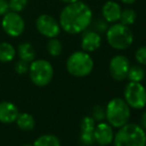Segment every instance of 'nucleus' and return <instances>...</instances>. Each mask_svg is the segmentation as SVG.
I'll return each mask as SVG.
<instances>
[{
	"label": "nucleus",
	"instance_id": "1",
	"mask_svg": "<svg viewBox=\"0 0 146 146\" xmlns=\"http://www.w3.org/2000/svg\"><path fill=\"white\" fill-rule=\"evenodd\" d=\"M92 22V11L88 4L82 1L67 4L59 17L61 29L71 35L81 34Z\"/></svg>",
	"mask_w": 146,
	"mask_h": 146
},
{
	"label": "nucleus",
	"instance_id": "2",
	"mask_svg": "<svg viewBox=\"0 0 146 146\" xmlns=\"http://www.w3.org/2000/svg\"><path fill=\"white\" fill-rule=\"evenodd\" d=\"M114 146H146V133L136 123L124 124L113 138Z\"/></svg>",
	"mask_w": 146,
	"mask_h": 146
},
{
	"label": "nucleus",
	"instance_id": "3",
	"mask_svg": "<svg viewBox=\"0 0 146 146\" xmlns=\"http://www.w3.org/2000/svg\"><path fill=\"white\" fill-rule=\"evenodd\" d=\"M106 37L108 45L114 50L123 51L132 45L134 37L129 26L116 22L110 26L106 31Z\"/></svg>",
	"mask_w": 146,
	"mask_h": 146
},
{
	"label": "nucleus",
	"instance_id": "4",
	"mask_svg": "<svg viewBox=\"0 0 146 146\" xmlns=\"http://www.w3.org/2000/svg\"><path fill=\"white\" fill-rule=\"evenodd\" d=\"M94 60L90 53L85 51H76L69 56L66 68L70 75L77 78H84L90 75L94 70Z\"/></svg>",
	"mask_w": 146,
	"mask_h": 146
},
{
	"label": "nucleus",
	"instance_id": "5",
	"mask_svg": "<svg viewBox=\"0 0 146 146\" xmlns=\"http://www.w3.org/2000/svg\"><path fill=\"white\" fill-rule=\"evenodd\" d=\"M106 117L112 127L120 128L128 122L130 117V106L123 98H112L106 106Z\"/></svg>",
	"mask_w": 146,
	"mask_h": 146
},
{
	"label": "nucleus",
	"instance_id": "6",
	"mask_svg": "<svg viewBox=\"0 0 146 146\" xmlns=\"http://www.w3.org/2000/svg\"><path fill=\"white\" fill-rule=\"evenodd\" d=\"M29 76L32 83L38 87H46L54 77V68L47 60H34L29 65Z\"/></svg>",
	"mask_w": 146,
	"mask_h": 146
},
{
	"label": "nucleus",
	"instance_id": "7",
	"mask_svg": "<svg viewBox=\"0 0 146 146\" xmlns=\"http://www.w3.org/2000/svg\"><path fill=\"white\" fill-rule=\"evenodd\" d=\"M124 100L130 108L141 110L146 106V88L140 83L129 82L124 88Z\"/></svg>",
	"mask_w": 146,
	"mask_h": 146
},
{
	"label": "nucleus",
	"instance_id": "8",
	"mask_svg": "<svg viewBox=\"0 0 146 146\" xmlns=\"http://www.w3.org/2000/svg\"><path fill=\"white\" fill-rule=\"evenodd\" d=\"M1 26L4 32L12 38L21 36L25 31V21L18 12L8 11L3 15Z\"/></svg>",
	"mask_w": 146,
	"mask_h": 146
},
{
	"label": "nucleus",
	"instance_id": "9",
	"mask_svg": "<svg viewBox=\"0 0 146 146\" xmlns=\"http://www.w3.org/2000/svg\"><path fill=\"white\" fill-rule=\"evenodd\" d=\"M36 28L41 35L48 39L58 37L62 30L58 20L49 14H41L37 18Z\"/></svg>",
	"mask_w": 146,
	"mask_h": 146
},
{
	"label": "nucleus",
	"instance_id": "10",
	"mask_svg": "<svg viewBox=\"0 0 146 146\" xmlns=\"http://www.w3.org/2000/svg\"><path fill=\"white\" fill-rule=\"evenodd\" d=\"M129 68H130V62L127 57L123 55H115L110 61L108 70L113 80L117 82L124 81L127 78Z\"/></svg>",
	"mask_w": 146,
	"mask_h": 146
},
{
	"label": "nucleus",
	"instance_id": "11",
	"mask_svg": "<svg viewBox=\"0 0 146 146\" xmlns=\"http://www.w3.org/2000/svg\"><path fill=\"white\" fill-rule=\"evenodd\" d=\"M114 134L112 127L108 123L100 122L94 126V142L102 146H106L113 141Z\"/></svg>",
	"mask_w": 146,
	"mask_h": 146
},
{
	"label": "nucleus",
	"instance_id": "12",
	"mask_svg": "<svg viewBox=\"0 0 146 146\" xmlns=\"http://www.w3.org/2000/svg\"><path fill=\"white\" fill-rule=\"evenodd\" d=\"M102 45V36L94 30H86L83 32L81 40V48L87 53L96 51Z\"/></svg>",
	"mask_w": 146,
	"mask_h": 146
},
{
	"label": "nucleus",
	"instance_id": "13",
	"mask_svg": "<svg viewBox=\"0 0 146 146\" xmlns=\"http://www.w3.org/2000/svg\"><path fill=\"white\" fill-rule=\"evenodd\" d=\"M121 7L117 2L113 0H108L102 5V16L104 20L108 23L113 24L119 21L121 14Z\"/></svg>",
	"mask_w": 146,
	"mask_h": 146
},
{
	"label": "nucleus",
	"instance_id": "14",
	"mask_svg": "<svg viewBox=\"0 0 146 146\" xmlns=\"http://www.w3.org/2000/svg\"><path fill=\"white\" fill-rule=\"evenodd\" d=\"M19 111L17 106L9 102H0V122L12 123L16 120Z\"/></svg>",
	"mask_w": 146,
	"mask_h": 146
},
{
	"label": "nucleus",
	"instance_id": "15",
	"mask_svg": "<svg viewBox=\"0 0 146 146\" xmlns=\"http://www.w3.org/2000/svg\"><path fill=\"white\" fill-rule=\"evenodd\" d=\"M16 52H17L20 60H23L27 63H31L32 61H34L35 57H36L34 47L29 42H23L19 44Z\"/></svg>",
	"mask_w": 146,
	"mask_h": 146
},
{
	"label": "nucleus",
	"instance_id": "16",
	"mask_svg": "<svg viewBox=\"0 0 146 146\" xmlns=\"http://www.w3.org/2000/svg\"><path fill=\"white\" fill-rule=\"evenodd\" d=\"M16 49L12 44L8 42L0 43V62L1 63H9L13 61L16 57Z\"/></svg>",
	"mask_w": 146,
	"mask_h": 146
},
{
	"label": "nucleus",
	"instance_id": "17",
	"mask_svg": "<svg viewBox=\"0 0 146 146\" xmlns=\"http://www.w3.org/2000/svg\"><path fill=\"white\" fill-rule=\"evenodd\" d=\"M16 122L20 129L25 131L32 130L35 126V119L34 117L31 115L30 113L27 112H23V113H19L16 118Z\"/></svg>",
	"mask_w": 146,
	"mask_h": 146
},
{
	"label": "nucleus",
	"instance_id": "18",
	"mask_svg": "<svg viewBox=\"0 0 146 146\" xmlns=\"http://www.w3.org/2000/svg\"><path fill=\"white\" fill-rule=\"evenodd\" d=\"M145 78V71L141 66H130L129 68L127 78L129 82L140 83Z\"/></svg>",
	"mask_w": 146,
	"mask_h": 146
},
{
	"label": "nucleus",
	"instance_id": "19",
	"mask_svg": "<svg viewBox=\"0 0 146 146\" xmlns=\"http://www.w3.org/2000/svg\"><path fill=\"white\" fill-rule=\"evenodd\" d=\"M33 146H61L60 139L53 134H44L35 140Z\"/></svg>",
	"mask_w": 146,
	"mask_h": 146
},
{
	"label": "nucleus",
	"instance_id": "20",
	"mask_svg": "<svg viewBox=\"0 0 146 146\" xmlns=\"http://www.w3.org/2000/svg\"><path fill=\"white\" fill-rule=\"evenodd\" d=\"M136 12L131 8H125L121 10L120 17H119V23L126 26H131L136 21Z\"/></svg>",
	"mask_w": 146,
	"mask_h": 146
},
{
	"label": "nucleus",
	"instance_id": "21",
	"mask_svg": "<svg viewBox=\"0 0 146 146\" xmlns=\"http://www.w3.org/2000/svg\"><path fill=\"white\" fill-rule=\"evenodd\" d=\"M47 51L52 57H59L63 52V44L57 37L51 38L47 43Z\"/></svg>",
	"mask_w": 146,
	"mask_h": 146
},
{
	"label": "nucleus",
	"instance_id": "22",
	"mask_svg": "<svg viewBox=\"0 0 146 146\" xmlns=\"http://www.w3.org/2000/svg\"><path fill=\"white\" fill-rule=\"evenodd\" d=\"M94 119L90 116H85L81 121V130L84 133H94Z\"/></svg>",
	"mask_w": 146,
	"mask_h": 146
},
{
	"label": "nucleus",
	"instance_id": "23",
	"mask_svg": "<svg viewBox=\"0 0 146 146\" xmlns=\"http://www.w3.org/2000/svg\"><path fill=\"white\" fill-rule=\"evenodd\" d=\"M10 11L20 13L26 8L28 4V0H8Z\"/></svg>",
	"mask_w": 146,
	"mask_h": 146
},
{
	"label": "nucleus",
	"instance_id": "24",
	"mask_svg": "<svg viewBox=\"0 0 146 146\" xmlns=\"http://www.w3.org/2000/svg\"><path fill=\"white\" fill-rule=\"evenodd\" d=\"M29 65L30 63H27V62L23 61V60H19L14 65V70L19 75H24V74L28 73V71H29Z\"/></svg>",
	"mask_w": 146,
	"mask_h": 146
},
{
	"label": "nucleus",
	"instance_id": "25",
	"mask_svg": "<svg viewBox=\"0 0 146 146\" xmlns=\"http://www.w3.org/2000/svg\"><path fill=\"white\" fill-rule=\"evenodd\" d=\"M135 60L141 66H146V46L139 47L135 52Z\"/></svg>",
	"mask_w": 146,
	"mask_h": 146
},
{
	"label": "nucleus",
	"instance_id": "26",
	"mask_svg": "<svg viewBox=\"0 0 146 146\" xmlns=\"http://www.w3.org/2000/svg\"><path fill=\"white\" fill-rule=\"evenodd\" d=\"M81 142L85 146H90L94 142V133H81Z\"/></svg>",
	"mask_w": 146,
	"mask_h": 146
},
{
	"label": "nucleus",
	"instance_id": "27",
	"mask_svg": "<svg viewBox=\"0 0 146 146\" xmlns=\"http://www.w3.org/2000/svg\"><path fill=\"white\" fill-rule=\"evenodd\" d=\"M92 114H94V117H92V118L96 119V120L100 121V120H102L104 117H106V110H104L102 106H96V108H94V113H92Z\"/></svg>",
	"mask_w": 146,
	"mask_h": 146
},
{
	"label": "nucleus",
	"instance_id": "28",
	"mask_svg": "<svg viewBox=\"0 0 146 146\" xmlns=\"http://www.w3.org/2000/svg\"><path fill=\"white\" fill-rule=\"evenodd\" d=\"M108 22H106L104 20H98L96 22V25H94V28H96V31L98 33L100 32H106V29H108V26H106Z\"/></svg>",
	"mask_w": 146,
	"mask_h": 146
},
{
	"label": "nucleus",
	"instance_id": "29",
	"mask_svg": "<svg viewBox=\"0 0 146 146\" xmlns=\"http://www.w3.org/2000/svg\"><path fill=\"white\" fill-rule=\"evenodd\" d=\"M10 11L8 0H0V16H3Z\"/></svg>",
	"mask_w": 146,
	"mask_h": 146
},
{
	"label": "nucleus",
	"instance_id": "30",
	"mask_svg": "<svg viewBox=\"0 0 146 146\" xmlns=\"http://www.w3.org/2000/svg\"><path fill=\"white\" fill-rule=\"evenodd\" d=\"M141 125H142V128L146 130V111L143 112L142 116H141Z\"/></svg>",
	"mask_w": 146,
	"mask_h": 146
},
{
	"label": "nucleus",
	"instance_id": "31",
	"mask_svg": "<svg viewBox=\"0 0 146 146\" xmlns=\"http://www.w3.org/2000/svg\"><path fill=\"white\" fill-rule=\"evenodd\" d=\"M122 3L124 4H127V5H130V4H133L136 0H120Z\"/></svg>",
	"mask_w": 146,
	"mask_h": 146
},
{
	"label": "nucleus",
	"instance_id": "32",
	"mask_svg": "<svg viewBox=\"0 0 146 146\" xmlns=\"http://www.w3.org/2000/svg\"><path fill=\"white\" fill-rule=\"evenodd\" d=\"M62 2L66 4H70V3H74V2H77V1H80V0H61Z\"/></svg>",
	"mask_w": 146,
	"mask_h": 146
},
{
	"label": "nucleus",
	"instance_id": "33",
	"mask_svg": "<svg viewBox=\"0 0 146 146\" xmlns=\"http://www.w3.org/2000/svg\"><path fill=\"white\" fill-rule=\"evenodd\" d=\"M23 146H33V145H31V144H25V145H23Z\"/></svg>",
	"mask_w": 146,
	"mask_h": 146
},
{
	"label": "nucleus",
	"instance_id": "34",
	"mask_svg": "<svg viewBox=\"0 0 146 146\" xmlns=\"http://www.w3.org/2000/svg\"></svg>",
	"mask_w": 146,
	"mask_h": 146
}]
</instances>
